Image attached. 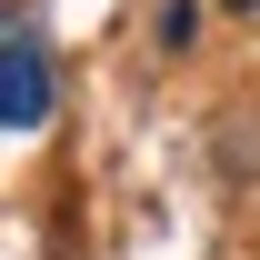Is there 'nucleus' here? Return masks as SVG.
Returning a JSON list of instances; mask_svg holds the SVG:
<instances>
[{"instance_id": "f257e3e1", "label": "nucleus", "mask_w": 260, "mask_h": 260, "mask_svg": "<svg viewBox=\"0 0 260 260\" xmlns=\"http://www.w3.org/2000/svg\"><path fill=\"white\" fill-rule=\"evenodd\" d=\"M40 110H50V50L0 40V130H40Z\"/></svg>"}, {"instance_id": "f03ea898", "label": "nucleus", "mask_w": 260, "mask_h": 260, "mask_svg": "<svg viewBox=\"0 0 260 260\" xmlns=\"http://www.w3.org/2000/svg\"><path fill=\"white\" fill-rule=\"evenodd\" d=\"M230 10H260V0H230Z\"/></svg>"}]
</instances>
